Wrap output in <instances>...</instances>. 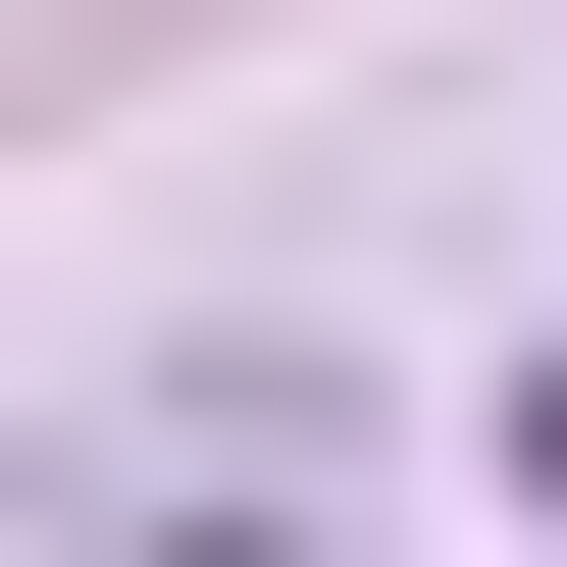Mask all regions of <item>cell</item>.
I'll list each match as a JSON object with an SVG mask.
<instances>
[{
    "label": "cell",
    "instance_id": "1",
    "mask_svg": "<svg viewBox=\"0 0 567 567\" xmlns=\"http://www.w3.org/2000/svg\"><path fill=\"white\" fill-rule=\"evenodd\" d=\"M516 516H567V361H516Z\"/></svg>",
    "mask_w": 567,
    "mask_h": 567
}]
</instances>
